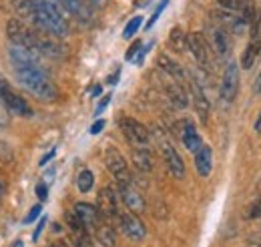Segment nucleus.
<instances>
[{
    "label": "nucleus",
    "instance_id": "obj_18",
    "mask_svg": "<svg viewBox=\"0 0 261 247\" xmlns=\"http://www.w3.org/2000/svg\"><path fill=\"white\" fill-rule=\"evenodd\" d=\"M157 64H159V68H161V70H165V72H167L173 81H177L179 85H183V83L187 81V75H185L183 66H181L179 62H175L173 59H169L167 55H159Z\"/></svg>",
    "mask_w": 261,
    "mask_h": 247
},
{
    "label": "nucleus",
    "instance_id": "obj_10",
    "mask_svg": "<svg viewBox=\"0 0 261 247\" xmlns=\"http://www.w3.org/2000/svg\"><path fill=\"white\" fill-rule=\"evenodd\" d=\"M117 225L121 227V231H123L129 239H133V241H143L145 235H147L145 223L139 219L137 213H133V211H129V209H125V211L119 213Z\"/></svg>",
    "mask_w": 261,
    "mask_h": 247
},
{
    "label": "nucleus",
    "instance_id": "obj_1",
    "mask_svg": "<svg viewBox=\"0 0 261 247\" xmlns=\"http://www.w3.org/2000/svg\"><path fill=\"white\" fill-rule=\"evenodd\" d=\"M36 8L38 31H44L57 38L68 34V22L63 14V6L59 0H33Z\"/></svg>",
    "mask_w": 261,
    "mask_h": 247
},
{
    "label": "nucleus",
    "instance_id": "obj_3",
    "mask_svg": "<svg viewBox=\"0 0 261 247\" xmlns=\"http://www.w3.org/2000/svg\"><path fill=\"white\" fill-rule=\"evenodd\" d=\"M157 145H159V151L163 155V161L169 169V173L175 177V179H185V163L181 159V155L177 153L175 145L165 137V133L161 129H157Z\"/></svg>",
    "mask_w": 261,
    "mask_h": 247
},
{
    "label": "nucleus",
    "instance_id": "obj_11",
    "mask_svg": "<svg viewBox=\"0 0 261 247\" xmlns=\"http://www.w3.org/2000/svg\"><path fill=\"white\" fill-rule=\"evenodd\" d=\"M219 93H221V98H223L225 103H233V101H235V96L239 93V66H237V62L231 61L227 66H225Z\"/></svg>",
    "mask_w": 261,
    "mask_h": 247
},
{
    "label": "nucleus",
    "instance_id": "obj_30",
    "mask_svg": "<svg viewBox=\"0 0 261 247\" xmlns=\"http://www.w3.org/2000/svg\"><path fill=\"white\" fill-rule=\"evenodd\" d=\"M219 4L229 12H243L249 8V0H219Z\"/></svg>",
    "mask_w": 261,
    "mask_h": 247
},
{
    "label": "nucleus",
    "instance_id": "obj_44",
    "mask_svg": "<svg viewBox=\"0 0 261 247\" xmlns=\"http://www.w3.org/2000/svg\"><path fill=\"white\" fill-rule=\"evenodd\" d=\"M98 94H100V87H95L93 89V96H98Z\"/></svg>",
    "mask_w": 261,
    "mask_h": 247
},
{
    "label": "nucleus",
    "instance_id": "obj_9",
    "mask_svg": "<svg viewBox=\"0 0 261 247\" xmlns=\"http://www.w3.org/2000/svg\"><path fill=\"white\" fill-rule=\"evenodd\" d=\"M8 57L14 64V70L18 68H40V53L31 46H16L10 44L8 48Z\"/></svg>",
    "mask_w": 261,
    "mask_h": 247
},
{
    "label": "nucleus",
    "instance_id": "obj_22",
    "mask_svg": "<svg viewBox=\"0 0 261 247\" xmlns=\"http://www.w3.org/2000/svg\"><path fill=\"white\" fill-rule=\"evenodd\" d=\"M93 237H95L102 247L117 245V231H115V227H113L111 223H107V221H102L97 229L93 231Z\"/></svg>",
    "mask_w": 261,
    "mask_h": 247
},
{
    "label": "nucleus",
    "instance_id": "obj_21",
    "mask_svg": "<svg viewBox=\"0 0 261 247\" xmlns=\"http://www.w3.org/2000/svg\"><path fill=\"white\" fill-rule=\"evenodd\" d=\"M12 6L16 10V14L22 18V22L27 24H33L38 29V22H36V8H34L33 0H12Z\"/></svg>",
    "mask_w": 261,
    "mask_h": 247
},
{
    "label": "nucleus",
    "instance_id": "obj_19",
    "mask_svg": "<svg viewBox=\"0 0 261 247\" xmlns=\"http://www.w3.org/2000/svg\"><path fill=\"white\" fill-rule=\"evenodd\" d=\"M181 141H183L185 149H187V151H191V153L199 151V149H201V145H203V139H201L199 131L195 129V125L189 123V121H185V123H183V131H181Z\"/></svg>",
    "mask_w": 261,
    "mask_h": 247
},
{
    "label": "nucleus",
    "instance_id": "obj_35",
    "mask_svg": "<svg viewBox=\"0 0 261 247\" xmlns=\"http://www.w3.org/2000/svg\"><path fill=\"white\" fill-rule=\"evenodd\" d=\"M141 48H143V42H141V40H135V42L130 44L129 53H127V57H125V59H127V61H133V59H135V55H139V51H141Z\"/></svg>",
    "mask_w": 261,
    "mask_h": 247
},
{
    "label": "nucleus",
    "instance_id": "obj_13",
    "mask_svg": "<svg viewBox=\"0 0 261 247\" xmlns=\"http://www.w3.org/2000/svg\"><path fill=\"white\" fill-rule=\"evenodd\" d=\"M36 51L50 59H61L65 55V46L48 32H36Z\"/></svg>",
    "mask_w": 261,
    "mask_h": 247
},
{
    "label": "nucleus",
    "instance_id": "obj_48",
    "mask_svg": "<svg viewBox=\"0 0 261 247\" xmlns=\"http://www.w3.org/2000/svg\"><path fill=\"white\" fill-rule=\"evenodd\" d=\"M4 89H6V87H4L2 83H0V94H2V91H4Z\"/></svg>",
    "mask_w": 261,
    "mask_h": 247
},
{
    "label": "nucleus",
    "instance_id": "obj_28",
    "mask_svg": "<svg viewBox=\"0 0 261 247\" xmlns=\"http://www.w3.org/2000/svg\"><path fill=\"white\" fill-rule=\"evenodd\" d=\"M65 219H66V225H68V229H70L72 235H91L74 211H68V213L65 215Z\"/></svg>",
    "mask_w": 261,
    "mask_h": 247
},
{
    "label": "nucleus",
    "instance_id": "obj_40",
    "mask_svg": "<svg viewBox=\"0 0 261 247\" xmlns=\"http://www.w3.org/2000/svg\"><path fill=\"white\" fill-rule=\"evenodd\" d=\"M119 77H121V68H117V70H115V72H113V75H111V77L107 79V83H109V85H117Z\"/></svg>",
    "mask_w": 261,
    "mask_h": 247
},
{
    "label": "nucleus",
    "instance_id": "obj_36",
    "mask_svg": "<svg viewBox=\"0 0 261 247\" xmlns=\"http://www.w3.org/2000/svg\"><path fill=\"white\" fill-rule=\"evenodd\" d=\"M34 191H36V197L40 199V203L46 201V197H48V187H46V183H38Z\"/></svg>",
    "mask_w": 261,
    "mask_h": 247
},
{
    "label": "nucleus",
    "instance_id": "obj_47",
    "mask_svg": "<svg viewBox=\"0 0 261 247\" xmlns=\"http://www.w3.org/2000/svg\"><path fill=\"white\" fill-rule=\"evenodd\" d=\"M259 127H261V115H259V121H257V125H255V129L259 131Z\"/></svg>",
    "mask_w": 261,
    "mask_h": 247
},
{
    "label": "nucleus",
    "instance_id": "obj_42",
    "mask_svg": "<svg viewBox=\"0 0 261 247\" xmlns=\"http://www.w3.org/2000/svg\"><path fill=\"white\" fill-rule=\"evenodd\" d=\"M93 6H97V8H102V6H107V0H89Z\"/></svg>",
    "mask_w": 261,
    "mask_h": 247
},
{
    "label": "nucleus",
    "instance_id": "obj_23",
    "mask_svg": "<svg viewBox=\"0 0 261 247\" xmlns=\"http://www.w3.org/2000/svg\"><path fill=\"white\" fill-rule=\"evenodd\" d=\"M165 91H167V96L169 101L177 107V109H185L189 105V98H187V93L183 89V85H179L177 81H171L165 85Z\"/></svg>",
    "mask_w": 261,
    "mask_h": 247
},
{
    "label": "nucleus",
    "instance_id": "obj_2",
    "mask_svg": "<svg viewBox=\"0 0 261 247\" xmlns=\"http://www.w3.org/2000/svg\"><path fill=\"white\" fill-rule=\"evenodd\" d=\"M16 79L20 81L22 87H27L34 96H38L42 101H53L57 96V89H55L53 81L48 79V75L42 68H18Z\"/></svg>",
    "mask_w": 261,
    "mask_h": 247
},
{
    "label": "nucleus",
    "instance_id": "obj_4",
    "mask_svg": "<svg viewBox=\"0 0 261 247\" xmlns=\"http://www.w3.org/2000/svg\"><path fill=\"white\" fill-rule=\"evenodd\" d=\"M97 209H98V213H100V217H102L107 223H111V221L117 223L119 213H121V195H119V189H117V187L107 185L98 191Z\"/></svg>",
    "mask_w": 261,
    "mask_h": 247
},
{
    "label": "nucleus",
    "instance_id": "obj_46",
    "mask_svg": "<svg viewBox=\"0 0 261 247\" xmlns=\"http://www.w3.org/2000/svg\"><path fill=\"white\" fill-rule=\"evenodd\" d=\"M2 195H4V185L0 183V197H2Z\"/></svg>",
    "mask_w": 261,
    "mask_h": 247
},
{
    "label": "nucleus",
    "instance_id": "obj_39",
    "mask_svg": "<svg viewBox=\"0 0 261 247\" xmlns=\"http://www.w3.org/2000/svg\"><path fill=\"white\" fill-rule=\"evenodd\" d=\"M105 125H107V123H105L102 119H98L97 123H93V127H91V135H98V133L105 129Z\"/></svg>",
    "mask_w": 261,
    "mask_h": 247
},
{
    "label": "nucleus",
    "instance_id": "obj_31",
    "mask_svg": "<svg viewBox=\"0 0 261 247\" xmlns=\"http://www.w3.org/2000/svg\"><path fill=\"white\" fill-rule=\"evenodd\" d=\"M141 24H143V16H135V18H130L129 22H127V27H125V31H123V36H125V38H133L135 32L141 29Z\"/></svg>",
    "mask_w": 261,
    "mask_h": 247
},
{
    "label": "nucleus",
    "instance_id": "obj_32",
    "mask_svg": "<svg viewBox=\"0 0 261 247\" xmlns=\"http://www.w3.org/2000/svg\"><path fill=\"white\" fill-rule=\"evenodd\" d=\"M245 217H247V219H257V217H261V199L259 201H255L253 205H249V209H247Z\"/></svg>",
    "mask_w": 261,
    "mask_h": 247
},
{
    "label": "nucleus",
    "instance_id": "obj_49",
    "mask_svg": "<svg viewBox=\"0 0 261 247\" xmlns=\"http://www.w3.org/2000/svg\"><path fill=\"white\" fill-rule=\"evenodd\" d=\"M259 91H261V81H259Z\"/></svg>",
    "mask_w": 261,
    "mask_h": 247
},
{
    "label": "nucleus",
    "instance_id": "obj_17",
    "mask_svg": "<svg viewBox=\"0 0 261 247\" xmlns=\"http://www.w3.org/2000/svg\"><path fill=\"white\" fill-rule=\"evenodd\" d=\"M191 96H193L197 117L201 119V123H207L209 121V101H207V96L203 93L201 85L197 83L195 79H191Z\"/></svg>",
    "mask_w": 261,
    "mask_h": 247
},
{
    "label": "nucleus",
    "instance_id": "obj_38",
    "mask_svg": "<svg viewBox=\"0 0 261 247\" xmlns=\"http://www.w3.org/2000/svg\"><path fill=\"white\" fill-rule=\"evenodd\" d=\"M109 103H111V94H105V98H102V101L98 103L97 109H95V115H100V113H102V111L107 109V105H109Z\"/></svg>",
    "mask_w": 261,
    "mask_h": 247
},
{
    "label": "nucleus",
    "instance_id": "obj_27",
    "mask_svg": "<svg viewBox=\"0 0 261 247\" xmlns=\"http://www.w3.org/2000/svg\"><path fill=\"white\" fill-rule=\"evenodd\" d=\"M169 46L173 48V51H177V53H183V51H187V34L181 31L179 27H175L171 34H169Z\"/></svg>",
    "mask_w": 261,
    "mask_h": 247
},
{
    "label": "nucleus",
    "instance_id": "obj_7",
    "mask_svg": "<svg viewBox=\"0 0 261 247\" xmlns=\"http://www.w3.org/2000/svg\"><path fill=\"white\" fill-rule=\"evenodd\" d=\"M6 36L12 44L16 46H31L36 48V32L22 20L18 18H12L6 22Z\"/></svg>",
    "mask_w": 261,
    "mask_h": 247
},
{
    "label": "nucleus",
    "instance_id": "obj_15",
    "mask_svg": "<svg viewBox=\"0 0 261 247\" xmlns=\"http://www.w3.org/2000/svg\"><path fill=\"white\" fill-rule=\"evenodd\" d=\"M74 213L79 215V219L83 221V225L87 227V231L93 235V231L97 229L98 225L105 221L100 213H98L97 205H91V203H76L74 205Z\"/></svg>",
    "mask_w": 261,
    "mask_h": 247
},
{
    "label": "nucleus",
    "instance_id": "obj_8",
    "mask_svg": "<svg viewBox=\"0 0 261 247\" xmlns=\"http://www.w3.org/2000/svg\"><path fill=\"white\" fill-rule=\"evenodd\" d=\"M187 51H191V55L195 57L197 64L203 70H211V46L207 42V38L201 32H191L187 34Z\"/></svg>",
    "mask_w": 261,
    "mask_h": 247
},
{
    "label": "nucleus",
    "instance_id": "obj_29",
    "mask_svg": "<svg viewBox=\"0 0 261 247\" xmlns=\"http://www.w3.org/2000/svg\"><path fill=\"white\" fill-rule=\"evenodd\" d=\"M93 185H95V175H93V171H89V169L81 171L79 177H76V187H79V191H81V193H89V191L93 189Z\"/></svg>",
    "mask_w": 261,
    "mask_h": 247
},
{
    "label": "nucleus",
    "instance_id": "obj_16",
    "mask_svg": "<svg viewBox=\"0 0 261 247\" xmlns=\"http://www.w3.org/2000/svg\"><path fill=\"white\" fill-rule=\"evenodd\" d=\"M0 98L4 101V105L8 107V111L10 113H14V115H18V117H33V109H31V105L20 96V94L12 93V91H8V89H4L2 94H0Z\"/></svg>",
    "mask_w": 261,
    "mask_h": 247
},
{
    "label": "nucleus",
    "instance_id": "obj_6",
    "mask_svg": "<svg viewBox=\"0 0 261 247\" xmlns=\"http://www.w3.org/2000/svg\"><path fill=\"white\" fill-rule=\"evenodd\" d=\"M105 165H107V169L111 171V175L117 179V183H119V185L133 183L129 165H127L125 157L121 155V151H119L117 147H109V149L105 151Z\"/></svg>",
    "mask_w": 261,
    "mask_h": 247
},
{
    "label": "nucleus",
    "instance_id": "obj_43",
    "mask_svg": "<svg viewBox=\"0 0 261 247\" xmlns=\"http://www.w3.org/2000/svg\"><path fill=\"white\" fill-rule=\"evenodd\" d=\"M53 247H72V245H68V243H65V241H57Z\"/></svg>",
    "mask_w": 261,
    "mask_h": 247
},
{
    "label": "nucleus",
    "instance_id": "obj_26",
    "mask_svg": "<svg viewBox=\"0 0 261 247\" xmlns=\"http://www.w3.org/2000/svg\"><path fill=\"white\" fill-rule=\"evenodd\" d=\"M259 53H261V42L257 38H253V40L245 46V51H243V55H241V66H243L245 70H249V68L255 64Z\"/></svg>",
    "mask_w": 261,
    "mask_h": 247
},
{
    "label": "nucleus",
    "instance_id": "obj_33",
    "mask_svg": "<svg viewBox=\"0 0 261 247\" xmlns=\"http://www.w3.org/2000/svg\"><path fill=\"white\" fill-rule=\"evenodd\" d=\"M167 4H169V0H163V2H161V4L157 6V10L153 12V16H151V20L147 22V29H151V27H153V24L157 22V18L161 16V12H163V8H165V6H167Z\"/></svg>",
    "mask_w": 261,
    "mask_h": 247
},
{
    "label": "nucleus",
    "instance_id": "obj_45",
    "mask_svg": "<svg viewBox=\"0 0 261 247\" xmlns=\"http://www.w3.org/2000/svg\"><path fill=\"white\" fill-rule=\"evenodd\" d=\"M12 247H24V245H22V241H14V245Z\"/></svg>",
    "mask_w": 261,
    "mask_h": 247
},
{
    "label": "nucleus",
    "instance_id": "obj_5",
    "mask_svg": "<svg viewBox=\"0 0 261 247\" xmlns=\"http://www.w3.org/2000/svg\"><path fill=\"white\" fill-rule=\"evenodd\" d=\"M119 127H121L125 139L129 141V145L133 149H137V147H149L151 135H149V129L143 123H139L133 117H121L119 119Z\"/></svg>",
    "mask_w": 261,
    "mask_h": 247
},
{
    "label": "nucleus",
    "instance_id": "obj_34",
    "mask_svg": "<svg viewBox=\"0 0 261 247\" xmlns=\"http://www.w3.org/2000/svg\"><path fill=\"white\" fill-rule=\"evenodd\" d=\"M40 211H42V205H40V203H38V205H34L33 209H31V213H29V215L24 217V223L29 225V223H33V221H36V219L40 217Z\"/></svg>",
    "mask_w": 261,
    "mask_h": 247
},
{
    "label": "nucleus",
    "instance_id": "obj_20",
    "mask_svg": "<svg viewBox=\"0 0 261 247\" xmlns=\"http://www.w3.org/2000/svg\"><path fill=\"white\" fill-rule=\"evenodd\" d=\"M195 167L201 177H209L213 169V151L209 145H201V149L195 151Z\"/></svg>",
    "mask_w": 261,
    "mask_h": 247
},
{
    "label": "nucleus",
    "instance_id": "obj_12",
    "mask_svg": "<svg viewBox=\"0 0 261 247\" xmlns=\"http://www.w3.org/2000/svg\"><path fill=\"white\" fill-rule=\"evenodd\" d=\"M119 195H121V199H123V203H125V207L133 211V213H143L145 211V207H147V203H145V197H143V193L137 189V187L133 185V183H125V185H119Z\"/></svg>",
    "mask_w": 261,
    "mask_h": 247
},
{
    "label": "nucleus",
    "instance_id": "obj_14",
    "mask_svg": "<svg viewBox=\"0 0 261 247\" xmlns=\"http://www.w3.org/2000/svg\"><path fill=\"white\" fill-rule=\"evenodd\" d=\"M59 2L68 14H72L81 22H91L95 16V12H93L95 6L89 0H59Z\"/></svg>",
    "mask_w": 261,
    "mask_h": 247
},
{
    "label": "nucleus",
    "instance_id": "obj_24",
    "mask_svg": "<svg viewBox=\"0 0 261 247\" xmlns=\"http://www.w3.org/2000/svg\"><path fill=\"white\" fill-rule=\"evenodd\" d=\"M215 53H217V57H227L229 55V36L225 29H213L211 31V44H209Z\"/></svg>",
    "mask_w": 261,
    "mask_h": 247
},
{
    "label": "nucleus",
    "instance_id": "obj_25",
    "mask_svg": "<svg viewBox=\"0 0 261 247\" xmlns=\"http://www.w3.org/2000/svg\"><path fill=\"white\" fill-rule=\"evenodd\" d=\"M133 165L141 173H149L153 169V155L149 151V147H137V149H133Z\"/></svg>",
    "mask_w": 261,
    "mask_h": 247
},
{
    "label": "nucleus",
    "instance_id": "obj_37",
    "mask_svg": "<svg viewBox=\"0 0 261 247\" xmlns=\"http://www.w3.org/2000/svg\"><path fill=\"white\" fill-rule=\"evenodd\" d=\"M44 225H46V217H40V221H38V225H36V229H34V233H33V241H38V237H40Z\"/></svg>",
    "mask_w": 261,
    "mask_h": 247
},
{
    "label": "nucleus",
    "instance_id": "obj_41",
    "mask_svg": "<svg viewBox=\"0 0 261 247\" xmlns=\"http://www.w3.org/2000/svg\"><path fill=\"white\" fill-rule=\"evenodd\" d=\"M55 155H57V151H55V149H53V151H48V153L44 155L42 159H40V167H44V165H46V163H48V161H50Z\"/></svg>",
    "mask_w": 261,
    "mask_h": 247
}]
</instances>
